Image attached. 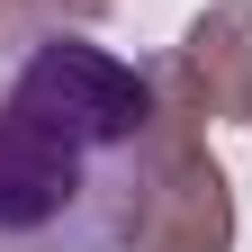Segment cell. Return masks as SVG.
Here are the masks:
<instances>
[{
    "label": "cell",
    "instance_id": "6da1fadb",
    "mask_svg": "<svg viewBox=\"0 0 252 252\" xmlns=\"http://www.w3.org/2000/svg\"><path fill=\"white\" fill-rule=\"evenodd\" d=\"M198 135L180 54L126 63L81 27L36 36L0 81V252H135L162 162Z\"/></svg>",
    "mask_w": 252,
    "mask_h": 252
},
{
    "label": "cell",
    "instance_id": "7a4b0ae2",
    "mask_svg": "<svg viewBox=\"0 0 252 252\" xmlns=\"http://www.w3.org/2000/svg\"><path fill=\"white\" fill-rule=\"evenodd\" d=\"M135 252H234V180L225 162L198 144H180L162 180H153V207H144V225H135Z\"/></svg>",
    "mask_w": 252,
    "mask_h": 252
},
{
    "label": "cell",
    "instance_id": "3957f363",
    "mask_svg": "<svg viewBox=\"0 0 252 252\" xmlns=\"http://www.w3.org/2000/svg\"><path fill=\"white\" fill-rule=\"evenodd\" d=\"M180 72L198 90L207 126L216 117H243L252 126V0H207L180 36Z\"/></svg>",
    "mask_w": 252,
    "mask_h": 252
},
{
    "label": "cell",
    "instance_id": "277c9868",
    "mask_svg": "<svg viewBox=\"0 0 252 252\" xmlns=\"http://www.w3.org/2000/svg\"><path fill=\"white\" fill-rule=\"evenodd\" d=\"M108 0H0V27L9 36H63V27H90Z\"/></svg>",
    "mask_w": 252,
    "mask_h": 252
}]
</instances>
